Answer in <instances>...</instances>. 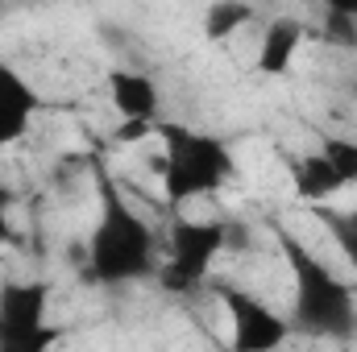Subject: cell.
Instances as JSON below:
<instances>
[{
  "label": "cell",
  "instance_id": "1",
  "mask_svg": "<svg viewBox=\"0 0 357 352\" xmlns=\"http://www.w3.org/2000/svg\"><path fill=\"white\" fill-rule=\"evenodd\" d=\"M162 249L146 216L125 199V191L100 178V216L88 237V273L100 286H133L158 278Z\"/></svg>",
  "mask_w": 357,
  "mask_h": 352
},
{
  "label": "cell",
  "instance_id": "2",
  "mask_svg": "<svg viewBox=\"0 0 357 352\" xmlns=\"http://www.w3.org/2000/svg\"><path fill=\"white\" fill-rule=\"evenodd\" d=\"M278 249L291 269V323L320 332V336H349L357 328V294L345 286V278L324 265L316 253H307L291 232H278Z\"/></svg>",
  "mask_w": 357,
  "mask_h": 352
},
{
  "label": "cell",
  "instance_id": "3",
  "mask_svg": "<svg viewBox=\"0 0 357 352\" xmlns=\"http://www.w3.org/2000/svg\"><path fill=\"white\" fill-rule=\"evenodd\" d=\"M158 133H162L158 178H162L167 203L204 199L233 178V154L220 137L191 125H158Z\"/></svg>",
  "mask_w": 357,
  "mask_h": 352
},
{
  "label": "cell",
  "instance_id": "4",
  "mask_svg": "<svg viewBox=\"0 0 357 352\" xmlns=\"http://www.w3.org/2000/svg\"><path fill=\"white\" fill-rule=\"evenodd\" d=\"M229 220H178L171 228V245L162 249L158 265V282L175 294L199 290L212 273V265L220 262V253L229 249Z\"/></svg>",
  "mask_w": 357,
  "mask_h": 352
},
{
  "label": "cell",
  "instance_id": "5",
  "mask_svg": "<svg viewBox=\"0 0 357 352\" xmlns=\"http://www.w3.org/2000/svg\"><path fill=\"white\" fill-rule=\"evenodd\" d=\"M50 290L46 282H8L0 286V349L38 352L54 344V328L46 323Z\"/></svg>",
  "mask_w": 357,
  "mask_h": 352
},
{
  "label": "cell",
  "instance_id": "6",
  "mask_svg": "<svg viewBox=\"0 0 357 352\" xmlns=\"http://www.w3.org/2000/svg\"><path fill=\"white\" fill-rule=\"evenodd\" d=\"M216 294H220L225 315H229V328H233L229 344L237 352H270L291 336V319H282L266 298L250 294L245 286L225 282V286H216Z\"/></svg>",
  "mask_w": 357,
  "mask_h": 352
},
{
  "label": "cell",
  "instance_id": "7",
  "mask_svg": "<svg viewBox=\"0 0 357 352\" xmlns=\"http://www.w3.org/2000/svg\"><path fill=\"white\" fill-rule=\"evenodd\" d=\"M38 108H42V99H38L33 83L13 63L0 58V150L13 145V141H21L33 129Z\"/></svg>",
  "mask_w": 357,
  "mask_h": 352
},
{
  "label": "cell",
  "instance_id": "8",
  "mask_svg": "<svg viewBox=\"0 0 357 352\" xmlns=\"http://www.w3.org/2000/svg\"><path fill=\"white\" fill-rule=\"evenodd\" d=\"M108 99L116 108L121 120H142V125H158L162 112V91L154 83V75L146 71H108Z\"/></svg>",
  "mask_w": 357,
  "mask_h": 352
},
{
  "label": "cell",
  "instance_id": "9",
  "mask_svg": "<svg viewBox=\"0 0 357 352\" xmlns=\"http://www.w3.org/2000/svg\"><path fill=\"white\" fill-rule=\"evenodd\" d=\"M303 25L295 17H274L266 29H262V42H258V71L278 79L295 67L299 50H303Z\"/></svg>",
  "mask_w": 357,
  "mask_h": 352
},
{
  "label": "cell",
  "instance_id": "10",
  "mask_svg": "<svg viewBox=\"0 0 357 352\" xmlns=\"http://www.w3.org/2000/svg\"><path fill=\"white\" fill-rule=\"evenodd\" d=\"M291 186H295V195H299L303 203H328L333 195L345 191L341 175L328 166V158H324L320 150H316V154H303V158L291 166Z\"/></svg>",
  "mask_w": 357,
  "mask_h": 352
},
{
  "label": "cell",
  "instance_id": "11",
  "mask_svg": "<svg viewBox=\"0 0 357 352\" xmlns=\"http://www.w3.org/2000/svg\"><path fill=\"white\" fill-rule=\"evenodd\" d=\"M250 21H254V4L250 0H212L204 8V38L208 42H229Z\"/></svg>",
  "mask_w": 357,
  "mask_h": 352
},
{
  "label": "cell",
  "instance_id": "12",
  "mask_svg": "<svg viewBox=\"0 0 357 352\" xmlns=\"http://www.w3.org/2000/svg\"><path fill=\"white\" fill-rule=\"evenodd\" d=\"M320 154L328 158V166L341 175L345 186L357 182V137H324L320 141Z\"/></svg>",
  "mask_w": 357,
  "mask_h": 352
},
{
  "label": "cell",
  "instance_id": "13",
  "mask_svg": "<svg viewBox=\"0 0 357 352\" xmlns=\"http://www.w3.org/2000/svg\"><path fill=\"white\" fill-rule=\"evenodd\" d=\"M324 224H328L333 241L341 245L345 262L354 265V273H357V211H349V216H324Z\"/></svg>",
  "mask_w": 357,
  "mask_h": 352
},
{
  "label": "cell",
  "instance_id": "14",
  "mask_svg": "<svg viewBox=\"0 0 357 352\" xmlns=\"http://www.w3.org/2000/svg\"><path fill=\"white\" fill-rule=\"evenodd\" d=\"M8 216H13V191L0 182V241H8V237H13V224H8Z\"/></svg>",
  "mask_w": 357,
  "mask_h": 352
},
{
  "label": "cell",
  "instance_id": "15",
  "mask_svg": "<svg viewBox=\"0 0 357 352\" xmlns=\"http://www.w3.org/2000/svg\"><path fill=\"white\" fill-rule=\"evenodd\" d=\"M320 4L341 21H357V0H320Z\"/></svg>",
  "mask_w": 357,
  "mask_h": 352
}]
</instances>
